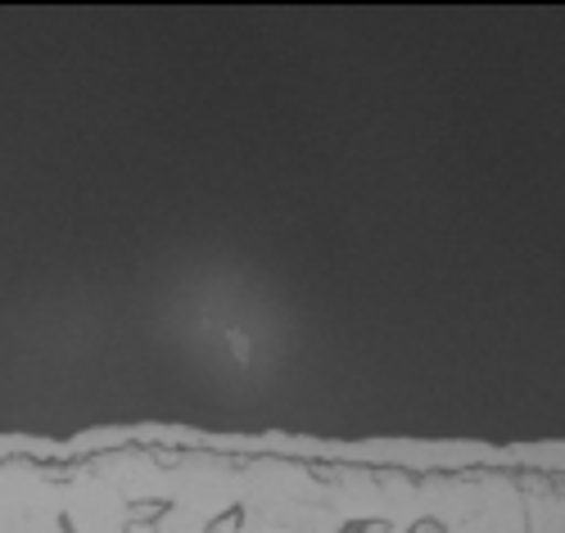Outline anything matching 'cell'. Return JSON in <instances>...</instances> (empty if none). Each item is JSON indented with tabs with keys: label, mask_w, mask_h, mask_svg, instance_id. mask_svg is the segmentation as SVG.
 I'll return each mask as SVG.
<instances>
[{
	"label": "cell",
	"mask_w": 565,
	"mask_h": 533,
	"mask_svg": "<svg viewBox=\"0 0 565 533\" xmlns=\"http://www.w3.org/2000/svg\"><path fill=\"white\" fill-rule=\"evenodd\" d=\"M420 515H430L448 533H525V493L502 475L426 479Z\"/></svg>",
	"instance_id": "3957f363"
},
{
	"label": "cell",
	"mask_w": 565,
	"mask_h": 533,
	"mask_svg": "<svg viewBox=\"0 0 565 533\" xmlns=\"http://www.w3.org/2000/svg\"><path fill=\"white\" fill-rule=\"evenodd\" d=\"M209 457H181V461H159L150 452H109L96 461V475L109 479L122 493V502H172L200 479Z\"/></svg>",
	"instance_id": "277c9868"
},
{
	"label": "cell",
	"mask_w": 565,
	"mask_h": 533,
	"mask_svg": "<svg viewBox=\"0 0 565 533\" xmlns=\"http://www.w3.org/2000/svg\"><path fill=\"white\" fill-rule=\"evenodd\" d=\"M60 529V483L28 466L0 475V533H51Z\"/></svg>",
	"instance_id": "8992f818"
},
{
	"label": "cell",
	"mask_w": 565,
	"mask_h": 533,
	"mask_svg": "<svg viewBox=\"0 0 565 533\" xmlns=\"http://www.w3.org/2000/svg\"><path fill=\"white\" fill-rule=\"evenodd\" d=\"M326 507L340 524H366L381 533H412L420 515V483L403 470H362L340 466L321 479Z\"/></svg>",
	"instance_id": "7a4b0ae2"
},
{
	"label": "cell",
	"mask_w": 565,
	"mask_h": 533,
	"mask_svg": "<svg viewBox=\"0 0 565 533\" xmlns=\"http://www.w3.org/2000/svg\"><path fill=\"white\" fill-rule=\"evenodd\" d=\"M525 533H565V507L561 493L552 489H534L525 498Z\"/></svg>",
	"instance_id": "ba28073f"
},
{
	"label": "cell",
	"mask_w": 565,
	"mask_h": 533,
	"mask_svg": "<svg viewBox=\"0 0 565 533\" xmlns=\"http://www.w3.org/2000/svg\"><path fill=\"white\" fill-rule=\"evenodd\" d=\"M0 475H6V466H0Z\"/></svg>",
	"instance_id": "30bf717a"
},
{
	"label": "cell",
	"mask_w": 565,
	"mask_h": 533,
	"mask_svg": "<svg viewBox=\"0 0 565 533\" xmlns=\"http://www.w3.org/2000/svg\"><path fill=\"white\" fill-rule=\"evenodd\" d=\"M51 533H68V529H51Z\"/></svg>",
	"instance_id": "9c48e42d"
},
{
	"label": "cell",
	"mask_w": 565,
	"mask_h": 533,
	"mask_svg": "<svg viewBox=\"0 0 565 533\" xmlns=\"http://www.w3.org/2000/svg\"><path fill=\"white\" fill-rule=\"evenodd\" d=\"M241 470L209 457V466L200 470V479L185 493H177L168 502V511L154 520V533H209L226 511H235L241 502Z\"/></svg>",
	"instance_id": "5b68a950"
},
{
	"label": "cell",
	"mask_w": 565,
	"mask_h": 533,
	"mask_svg": "<svg viewBox=\"0 0 565 533\" xmlns=\"http://www.w3.org/2000/svg\"><path fill=\"white\" fill-rule=\"evenodd\" d=\"M241 529L235 533H340L344 524L326 507L321 479L295 461L241 466Z\"/></svg>",
	"instance_id": "6da1fadb"
},
{
	"label": "cell",
	"mask_w": 565,
	"mask_h": 533,
	"mask_svg": "<svg viewBox=\"0 0 565 533\" xmlns=\"http://www.w3.org/2000/svg\"><path fill=\"white\" fill-rule=\"evenodd\" d=\"M60 520H68V533H127L131 507L109 479L77 470L68 483H60Z\"/></svg>",
	"instance_id": "52a82bcc"
}]
</instances>
